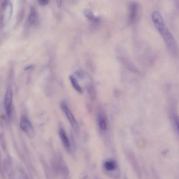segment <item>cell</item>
<instances>
[{
	"instance_id": "7c38bea8",
	"label": "cell",
	"mask_w": 179,
	"mask_h": 179,
	"mask_svg": "<svg viewBox=\"0 0 179 179\" xmlns=\"http://www.w3.org/2000/svg\"><path fill=\"white\" fill-rule=\"evenodd\" d=\"M105 168L108 171H112L116 168V164L114 161H108L105 162L104 164Z\"/></svg>"
},
{
	"instance_id": "52a82bcc",
	"label": "cell",
	"mask_w": 179,
	"mask_h": 179,
	"mask_svg": "<svg viewBox=\"0 0 179 179\" xmlns=\"http://www.w3.org/2000/svg\"><path fill=\"white\" fill-rule=\"evenodd\" d=\"M37 12L35 9L34 7H31L28 18L29 24L31 25L34 24L37 20Z\"/></svg>"
},
{
	"instance_id": "5bb4252c",
	"label": "cell",
	"mask_w": 179,
	"mask_h": 179,
	"mask_svg": "<svg viewBox=\"0 0 179 179\" xmlns=\"http://www.w3.org/2000/svg\"><path fill=\"white\" fill-rule=\"evenodd\" d=\"M8 3V1H5L3 2L1 4V8L3 11L5 10Z\"/></svg>"
},
{
	"instance_id": "9c48e42d",
	"label": "cell",
	"mask_w": 179,
	"mask_h": 179,
	"mask_svg": "<svg viewBox=\"0 0 179 179\" xmlns=\"http://www.w3.org/2000/svg\"><path fill=\"white\" fill-rule=\"evenodd\" d=\"M69 79L72 86L77 92L80 94L83 93V90L81 87L79 86L77 79L72 76H70Z\"/></svg>"
},
{
	"instance_id": "8fae6325",
	"label": "cell",
	"mask_w": 179,
	"mask_h": 179,
	"mask_svg": "<svg viewBox=\"0 0 179 179\" xmlns=\"http://www.w3.org/2000/svg\"><path fill=\"white\" fill-rule=\"evenodd\" d=\"M87 92L91 100H94L96 97V91L94 87L91 85L88 86L87 88Z\"/></svg>"
},
{
	"instance_id": "2e32d148",
	"label": "cell",
	"mask_w": 179,
	"mask_h": 179,
	"mask_svg": "<svg viewBox=\"0 0 179 179\" xmlns=\"http://www.w3.org/2000/svg\"><path fill=\"white\" fill-rule=\"evenodd\" d=\"M175 122L177 127L179 131V119L177 118H175Z\"/></svg>"
},
{
	"instance_id": "e0dca14e",
	"label": "cell",
	"mask_w": 179,
	"mask_h": 179,
	"mask_svg": "<svg viewBox=\"0 0 179 179\" xmlns=\"http://www.w3.org/2000/svg\"><path fill=\"white\" fill-rule=\"evenodd\" d=\"M56 2L58 7L59 8L61 7L62 5V1L61 0H57Z\"/></svg>"
},
{
	"instance_id": "ba28073f",
	"label": "cell",
	"mask_w": 179,
	"mask_h": 179,
	"mask_svg": "<svg viewBox=\"0 0 179 179\" xmlns=\"http://www.w3.org/2000/svg\"><path fill=\"white\" fill-rule=\"evenodd\" d=\"M83 14L85 16L90 20L94 22H97L99 21L98 17L94 15L93 12L89 9L84 10L83 11Z\"/></svg>"
},
{
	"instance_id": "9a60e30c",
	"label": "cell",
	"mask_w": 179,
	"mask_h": 179,
	"mask_svg": "<svg viewBox=\"0 0 179 179\" xmlns=\"http://www.w3.org/2000/svg\"><path fill=\"white\" fill-rule=\"evenodd\" d=\"M38 3H39L40 5L45 6L48 3H49V1H38Z\"/></svg>"
},
{
	"instance_id": "8992f818",
	"label": "cell",
	"mask_w": 179,
	"mask_h": 179,
	"mask_svg": "<svg viewBox=\"0 0 179 179\" xmlns=\"http://www.w3.org/2000/svg\"><path fill=\"white\" fill-rule=\"evenodd\" d=\"M59 133L60 139L66 148L68 149L70 148V144L69 140L66 132L63 128H60L59 130Z\"/></svg>"
},
{
	"instance_id": "6da1fadb",
	"label": "cell",
	"mask_w": 179,
	"mask_h": 179,
	"mask_svg": "<svg viewBox=\"0 0 179 179\" xmlns=\"http://www.w3.org/2000/svg\"><path fill=\"white\" fill-rule=\"evenodd\" d=\"M152 18L155 26L163 37L169 49L172 52L175 53L177 50L176 41L164 23L160 13L158 11L154 12Z\"/></svg>"
},
{
	"instance_id": "3957f363",
	"label": "cell",
	"mask_w": 179,
	"mask_h": 179,
	"mask_svg": "<svg viewBox=\"0 0 179 179\" xmlns=\"http://www.w3.org/2000/svg\"><path fill=\"white\" fill-rule=\"evenodd\" d=\"M13 92L10 87L7 89L5 96L4 108L6 115L9 118L13 114Z\"/></svg>"
},
{
	"instance_id": "5b68a950",
	"label": "cell",
	"mask_w": 179,
	"mask_h": 179,
	"mask_svg": "<svg viewBox=\"0 0 179 179\" xmlns=\"http://www.w3.org/2000/svg\"><path fill=\"white\" fill-rule=\"evenodd\" d=\"M138 6L136 3H132L130 5L129 8V20L130 22L133 21L137 15Z\"/></svg>"
},
{
	"instance_id": "30bf717a",
	"label": "cell",
	"mask_w": 179,
	"mask_h": 179,
	"mask_svg": "<svg viewBox=\"0 0 179 179\" xmlns=\"http://www.w3.org/2000/svg\"><path fill=\"white\" fill-rule=\"evenodd\" d=\"M98 124L101 130H105L107 129V125L106 120L103 115L99 114L98 115Z\"/></svg>"
},
{
	"instance_id": "277c9868",
	"label": "cell",
	"mask_w": 179,
	"mask_h": 179,
	"mask_svg": "<svg viewBox=\"0 0 179 179\" xmlns=\"http://www.w3.org/2000/svg\"><path fill=\"white\" fill-rule=\"evenodd\" d=\"M60 106L63 112L66 115V117L72 127L74 129H77V123L75 119L74 116L70 110L67 101L66 100H63L60 104Z\"/></svg>"
},
{
	"instance_id": "4fadbf2b",
	"label": "cell",
	"mask_w": 179,
	"mask_h": 179,
	"mask_svg": "<svg viewBox=\"0 0 179 179\" xmlns=\"http://www.w3.org/2000/svg\"><path fill=\"white\" fill-rule=\"evenodd\" d=\"M75 75L78 78L81 79H83L85 77V75L84 72L82 71H76L75 73Z\"/></svg>"
},
{
	"instance_id": "ac0fdd59",
	"label": "cell",
	"mask_w": 179,
	"mask_h": 179,
	"mask_svg": "<svg viewBox=\"0 0 179 179\" xmlns=\"http://www.w3.org/2000/svg\"><path fill=\"white\" fill-rule=\"evenodd\" d=\"M34 66L32 65H30V66H27L25 67V70L26 71H27V70H30L31 69H32L33 68Z\"/></svg>"
},
{
	"instance_id": "7a4b0ae2",
	"label": "cell",
	"mask_w": 179,
	"mask_h": 179,
	"mask_svg": "<svg viewBox=\"0 0 179 179\" xmlns=\"http://www.w3.org/2000/svg\"><path fill=\"white\" fill-rule=\"evenodd\" d=\"M20 126L21 129L30 138H33L35 136V133L33 125L30 121L25 116L21 119Z\"/></svg>"
}]
</instances>
